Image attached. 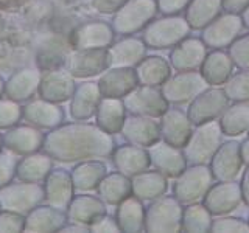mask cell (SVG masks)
Wrapping results in <instances>:
<instances>
[{"label":"cell","mask_w":249,"mask_h":233,"mask_svg":"<svg viewBox=\"0 0 249 233\" xmlns=\"http://www.w3.org/2000/svg\"><path fill=\"white\" fill-rule=\"evenodd\" d=\"M241 19H243V25L246 28H249V6L246 8L243 13H241Z\"/></svg>","instance_id":"11a10c76"},{"label":"cell","mask_w":249,"mask_h":233,"mask_svg":"<svg viewBox=\"0 0 249 233\" xmlns=\"http://www.w3.org/2000/svg\"><path fill=\"white\" fill-rule=\"evenodd\" d=\"M212 213L204 204H192L184 208L182 215V230L193 233L210 232L212 227Z\"/></svg>","instance_id":"ab89813d"},{"label":"cell","mask_w":249,"mask_h":233,"mask_svg":"<svg viewBox=\"0 0 249 233\" xmlns=\"http://www.w3.org/2000/svg\"><path fill=\"white\" fill-rule=\"evenodd\" d=\"M89 227H90V232H122L117 219H112V217L107 215L98 217V219L95 222H92Z\"/></svg>","instance_id":"f907efd6"},{"label":"cell","mask_w":249,"mask_h":233,"mask_svg":"<svg viewBox=\"0 0 249 233\" xmlns=\"http://www.w3.org/2000/svg\"><path fill=\"white\" fill-rule=\"evenodd\" d=\"M213 182V174L206 163L192 165L185 168L176 177L173 183V194L182 204H193L198 199L204 198Z\"/></svg>","instance_id":"8992f818"},{"label":"cell","mask_w":249,"mask_h":233,"mask_svg":"<svg viewBox=\"0 0 249 233\" xmlns=\"http://www.w3.org/2000/svg\"><path fill=\"white\" fill-rule=\"evenodd\" d=\"M128 2L129 0H92V6L95 8L98 13L112 14L119 11L120 8Z\"/></svg>","instance_id":"681fc988"},{"label":"cell","mask_w":249,"mask_h":233,"mask_svg":"<svg viewBox=\"0 0 249 233\" xmlns=\"http://www.w3.org/2000/svg\"><path fill=\"white\" fill-rule=\"evenodd\" d=\"M67 73L75 78H90L111 67L109 49L78 50L67 59Z\"/></svg>","instance_id":"7c38bea8"},{"label":"cell","mask_w":249,"mask_h":233,"mask_svg":"<svg viewBox=\"0 0 249 233\" xmlns=\"http://www.w3.org/2000/svg\"><path fill=\"white\" fill-rule=\"evenodd\" d=\"M243 166V157H241L240 143L235 140L221 143L213 157L210 159V169H212L213 179L216 181H233Z\"/></svg>","instance_id":"5bb4252c"},{"label":"cell","mask_w":249,"mask_h":233,"mask_svg":"<svg viewBox=\"0 0 249 233\" xmlns=\"http://www.w3.org/2000/svg\"><path fill=\"white\" fill-rule=\"evenodd\" d=\"M23 227H25V219H22L19 213H0V232H20Z\"/></svg>","instance_id":"bcb514c9"},{"label":"cell","mask_w":249,"mask_h":233,"mask_svg":"<svg viewBox=\"0 0 249 233\" xmlns=\"http://www.w3.org/2000/svg\"><path fill=\"white\" fill-rule=\"evenodd\" d=\"M103 215H106L103 199L90 196V194H81V196L73 198L67 207V217L70 222L90 225Z\"/></svg>","instance_id":"484cf974"},{"label":"cell","mask_w":249,"mask_h":233,"mask_svg":"<svg viewBox=\"0 0 249 233\" xmlns=\"http://www.w3.org/2000/svg\"><path fill=\"white\" fill-rule=\"evenodd\" d=\"M228 104L229 98L223 89H206L193 101H190L187 115H189L192 124L201 126V124L213 121L218 116H221L223 112L229 107Z\"/></svg>","instance_id":"30bf717a"},{"label":"cell","mask_w":249,"mask_h":233,"mask_svg":"<svg viewBox=\"0 0 249 233\" xmlns=\"http://www.w3.org/2000/svg\"><path fill=\"white\" fill-rule=\"evenodd\" d=\"M182 202L175 196H160L151 202L145 213V230L151 233H175L182 230Z\"/></svg>","instance_id":"7a4b0ae2"},{"label":"cell","mask_w":249,"mask_h":233,"mask_svg":"<svg viewBox=\"0 0 249 233\" xmlns=\"http://www.w3.org/2000/svg\"><path fill=\"white\" fill-rule=\"evenodd\" d=\"M229 54L237 67L241 70H249V34L238 37L229 47Z\"/></svg>","instance_id":"7bdbcfd3"},{"label":"cell","mask_w":249,"mask_h":233,"mask_svg":"<svg viewBox=\"0 0 249 233\" xmlns=\"http://www.w3.org/2000/svg\"><path fill=\"white\" fill-rule=\"evenodd\" d=\"M158 0H129L112 19V28L117 34L129 36L145 30L158 14Z\"/></svg>","instance_id":"277c9868"},{"label":"cell","mask_w":249,"mask_h":233,"mask_svg":"<svg viewBox=\"0 0 249 233\" xmlns=\"http://www.w3.org/2000/svg\"><path fill=\"white\" fill-rule=\"evenodd\" d=\"M115 168L128 177H134L143 173L151 165L150 154L143 146L139 145H122L112 152Z\"/></svg>","instance_id":"44dd1931"},{"label":"cell","mask_w":249,"mask_h":233,"mask_svg":"<svg viewBox=\"0 0 249 233\" xmlns=\"http://www.w3.org/2000/svg\"><path fill=\"white\" fill-rule=\"evenodd\" d=\"M224 93L235 103H248L249 101V70H243L232 75L224 83Z\"/></svg>","instance_id":"b9f144b4"},{"label":"cell","mask_w":249,"mask_h":233,"mask_svg":"<svg viewBox=\"0 0 249 233\" xmlns=\"http://www.w3.org/2000/svg\"><path fill=\"white\" fill-rule=\"evenodd\" d=\"M221 3H223V10H226V13L240 14L249 6V0H221Z\"/></svg>","instance_id":"816d5d0a"},{"label":"cell","mask_w":249,"mask_h":233,"mask_svg":"<svg viewBox=\"0 0 249 233\" xmlns=\"http://www.w3.org/2000/svg\"><path fill=\"white\" fill-rule=\"evenodd\" d=\"M98 194L109 205H119L132 193V181L123 173H111L103 177L98 185Z\"/></svg>","instance_id":"d6a6232c"},{"label":"cell","mask_w":249,"mask_h":233,"mask_svg":"<svg viewBox=\"0 0 249 233\" xmlns=\"http://www.w3.org/2000/svg\"><path fill=\"white\" fill-rule=\"evenodd\" d=\"M248 224H249V221H248Z\"/></svg>","instance_id":"91938a15"},{"label":"cell","mask_w":249,"mask_h":233,"mask_svg":"<svg viewBox=\"0 0 249 233\" xmlns=\"http://www.w3.org/2000/svg\"><path fill=\"white\" fill-rule=\"evenodd\" d=\"M2 90H3V81L0 80V95H2Z\"/></svg>","instance_id":"9f6ffc18"},{"label":"cell","mask_w":249,"mask_h":233,"mask_svg":"<svg viewBox=\"0 0 249 233\" xmlns=\"http://www.w3.org/2000/svg\"><path fill=\"white\" fill-rule=\"evenodd\" d=\"M145 213L146 210L143 208L142 199L137 196H128L117 207L115 219L122 232L136 233L145 230Z\"/></svg>","instance_id":"f1b7e54d"},{"label":"cell","mask_w":249,"mask_h":233,"mask_svg":"<svg viewBox=\"0 0 249 233\" xmlns=\"http://www.w3.org/2000/svg\"><path fill=\"white\" fill-rule=\"evenodd\" d=\"M153 166L167 177H178L187 168V159L181 148L167 142H158L148 150Z\"/></svg>","instance_id":"9a60e30c"},{"label":"cell","mask_w":249,"mask_h":233,"mask_svg":"<svg viewBox=\"0 0 249 233\" xmlns=\"http://www.w3.org/2000/svg\"><path fill=\"white\" fill-rule=\"evenodd\" d=\"M16 162L11 155H0V188H3L14 177Z\"/></svg>","instance_id":"c3c4849f"},{"label":"cell","mask_w":249,"mask_h":233,"mask_svg":"<svg viewBox=\"0 0 249 233\" xmlns=\"http://www.w3.org/2000/svg\"><path fill=\"white\" fill-rule=\"evenodd\" d=\"M45 199L52 207L64 210L73 199V179L64 169L50 171L45 177Z\"/></svg>","instance_id":"7402d4cb"},{"label":"cell","mask_w":249,"mask_h":233,"mask_svg":"<svg viewBox=\"0 0 249 233\" xmlns=\"http://www.w3.org/2000/svg\"><path fill=\"white\" fill-rule=\"evenodd\" d=\"M220 126L224 135L237 137L249 129V104L235 103L229 106L221 115Z\"/></svg>","instance_id":"74e56055"},{"label":"cell","mask_w":249,"mask_h":233,"mask_svg":"<svg viewBox=\"0 0 249 233\" xmlns=\"http://www.w3.org/2000/svg\"><path fill=\"white\" fill-rule=\"evenodd\" d=\"M44 190L36 182L8 185L0 190V207L14 213H30L44 196Z\"/></svg>","instance_id":"8fae6325"},{"label":"cell","mask_w":249,"mask_h":233,"mask_svg":"<svg viewBox=\"0 0 249 233\" xmlns=\"http://www.w3.org/2000/svg\"><path fill=\"white\" fill-rule=\"evenodd\" d=\"M106 176V165L100 160H88L78 165L73 173V185L78 191H92L98 188L100 182Z\"/></svg>","instance_id":"d590c367"},{"label":"cell","mask_w":249,"mask_h":233,"mask_svg":"<svg viewBox=\"0 0 249 233\" xmlns=\"http://www.w3.org/2000/svg\"><path fill=\"white\" fill-rule=\"evenodd\" d=\"M190 33V25L179 16H165V17L153 20L143 30V42L154 50L175 47Z\"/></svg>","instance_id":"3957f363"},{"label":"cell","mask_w":249,"mask_h":233,"mask_svg":"<svg viewBox=\"0 0 249 233\" xmlns=\"http://www.w3.org/2000/svg\"><path fill=\"white\" fill-rule=\"evenodd\" d=\"M126 111L132 115H142L158 118L168 111V101L163 97L162 90L154 85H140L129 92L123 100Z\"/></svg>","instance_id":"ba28073f"},{"label":"cell","mask_w":249,"mask_h":233,"mask_svg":"<svg viewBox=\"0 0 249 233\" xmlns=\"http://www.w3.org/2000/svg\"><path fill=\"white\" fill-rule=\"evenodd\" d=\"M20 107L11 101H0V128H10L22 116Z\"/></svg>","instance_id":"f6af8a7d"},{"label":"cell","mask_w":249,"mask_h":233,"mask_svg":"<svg viewBox=\"0 0 249 233\" xmlns=\"http://www.w3.org/2000/svg\"><path fill=\"white\" fill-rule=\"evenodd\" d=\"M207 56L206 44L202 39L185 37L182 42L175 45L170 53V64L178 72H192L198 70Z\"/></svg>","instance_id":"2e32d148"},{"label":"cell","mask_w":249,"mask_h":233,"mask_svg":"<svg viewBox=\"0 0 249 233\" xmlns=\"http://www.w3.org/2000/svg\"><path fill=\"white\" fill-rule=\"evenodd\" d=\"M75 83L72 80V75L64 72H56L52 70L50 73L44 76V80L39 85L41 97L50 103H62L69 98L73 97L75 93Z\"/></svg>","instance_id":"cb8c5ba5"},{"label":"cell","mask_w":249,"mask_h":233,"mask_svg":"<svg viewBox=\"0 0 249 233\" xmlns=\"http://www.w3.org/2000/svg\"><path fill=\"white\" fill-rule=\"evenodd\" d=\"M223 10L221 0H192L185 8V20L192 30H204Z\"/></svg>","instance_id":"836d02e7"},{"label":"cell","mask_w":249,"mask_h":233,"mask_svg":"<svg viewBox=\"0 0 249 233\" xmlns=\"http://www.w3.org/2000/svg\"><path fill=\"white\" fill-rule=\"evenodd\" d=\"M100 101L101 92L98 83H83L75 89L70 103V115L78 121L89 120L93 114H97Z\"/></svg>","instance_id":"603a6c76"},{"label":"cell","mask_w":249,"mask_h":233,"mask_svg":"<svg viewBox=\"0 0 249 233\" xmlns=\"http://www.w3.org/2000/svg\"><path fill=\"white\" fill-rule=\"evenodd\" d=\"M111 67H134L146 54V44L143 39L126 37L109 47Z\"/></svg>","instance_id":"d4e9b609"},{"label":"cell","mask_w":249,"mask_h":233,"mask_svg":"<svg viewBox=\"0 0 249 233\" xmlns=\"http://www.w3.org/2000/svg\"><path fill=\"white\" fill-rule=\"evenodd\" d=\"M206 85L209 84L201 72L192 70V72H178L175 76H170L162 84L160 90L168 103L181 106L193 101L202 90H206Z\"/></svg>","instance_id":"52a82bcc"},{"label":"cell","mask_w":249,"mask_h":233,"mask_svg":"<svg viewBox=\"0 0 249 233\" xmlns=\"http://www.w3.org/2000/svg\"><path fill=\"white\" fill-rule=\"evenodd\" d=\"M44 151L59 162L105 159L112 155L115 145L111 134L93 124L72 123L50 132L44 140Z\"/></svg>","instance_id":"6da1fadb"},{"label":"cell","mask_w":249,"mask_h":233,"mask_svg":"<svg viewBox=\"0 0 249 233\" xmlns=\"http://www.w3.org/2000/svg\"><path fill=\"white\" fill-rule=\"evenodd\" d=\"M223 143V131L218 121H209L198 126L193 132L190 140L184 146V155L187 163L190 165H199L206 163L213 157L218 148Z\"/></svg>","instance_id":"5b68a950"},{"label":"cell","mask_w":249,"mask_h":233,"mask_svg":"<svg viewBox=\"0 0 249 233\" xmlns=\"http://www.w3.org/2000/svg\"><path fill=\"white\" fill-rule=\"evenodd\" d=\"M126 107L122 98L103 97L97 109V126L101 128L107 134H117L123 128V123L126 120Z\"/></svg>","instance_id":"4316f807"},{"label":"cell","mask_w":249,"mask_h":233,"mask_svg":"<svg viewBox=\"0 0 249 233\" xmlns=\"http://www.w3.org/2000/svg\"><path fill=\"white\" fill-rule=\"evenodd\" d=\"M41 85L37 72H22L13 76L6 84V95L14 101L28 100Z\"/></svg>","instance_id":"f35d334b"},{"label":"cell","mask_w":249,"mask_h":233,"mask_svg":"<svg viewBox=\"0 0 249 233\" xmlns=\"http://www.w3.org/2000/svg\"><path fill=\"white\" fill-rule=\"evenodd\" d=\"M136 75L140 85H162L171 76V64L158 54L146 56L136 66Z\"/></svg>","instance_id":"f546056e"},{"label":"cell","mask_w":249,"mask_h":233,"mask_svg":"<svg viewBox=\"0 0 249 233\" xmlns=\"http://www.w3.org/2000/svg\"><path fill=\"white\" fill-rule=\"evenodd\" d=\"M210 232H218V233H226V232L238 233V232H243V233H248L249 232V224L238 219V217H233V216H223V217H218V219L212 221Z\"/></svg>","instance_id":"ee69618b"},{"label":"cell","mask_w":249,"mask_h":233,"mask_svg":"<svg viewBox=\"0 0 249 233\" xmlns=\"http://www.w3.org/2000/svg\"><path fill=\"white\" fill-rule=\"evenodd\" d=\"M69 217L56 207H36L28 213L23 230L27 232H56L66 225Z\"/></svg>","instance_id":"1f68e13d"},{"label":"cell","mask_w":249,"mask_h":233,"mask_svg":"<svg viewBox=\"0 0 249 233\" xmlns=\"http://www.w3.org/2000/svg\"><path fill=\"white\" fill-rule=\"evenodd\" d=\"M0 146H2V137H0Z\"/></svg>","instance_id":"6f0895ef"},{"label":"cell","mask_w":249,"mask_h":233,"mask_svg":"<svg viewBox=\"0 0 249 233\" xmlns=\"http://www.w3.org/2000/svg\"><path fill=\"white\" fill-rule=\"evenodd\" d=\"M243 200L241 185L233 181H223L210 186L204 196V204L212 215L221 216L233 212Z\"/></svg>","instance_id":"4fadbf2b"},{"label":"cell","mask_w":249,"mask_h":233,"mask_svg":"<svg viewBox=\"0 0 249 233\" xmlns=\"http://www.w3.org/2000/svg\"><path fill=\"white\" fill-rule=\"evenodd\" d=\"M243 19L240 14L226 13L223 16H218L213 22H210L202 30L201 39L206 47H210V49H226L237 41L240 33L243 31Z\"/></svg>","instance_id":"9c48e42d"},{"label":"cell","mask_w":249,"mask_h":233,"mask_svg":"<svg viewBox=\"0 0 249 233\" xmlns=\"http://www.w3.org/2000/svg\"><path fill=\"white\" fill-rule=\"evenodd\" d=\"M248 134H249V129H248Z\"/></svg>","instance_id":"680465c9"},{"label":"cell","mask_w":249,"mask_h":233,"mask_svg":"<svg viewBox=\"0 0 249 233\" xmlns=\"http://www.w3.org/2000/svg\"><path fill=\"white\" fill-rule=\"evenodd\" d=\"M193 134L192 121L189 115L184 114L181 109L173 107L162 115L160 121V135L163 142H167L173 146L184 148Z\"/></svg>","instance_id":"d6986e66"},{"label":"cell","mask_w":249,"mask_h":233,"mask_svg":"<svg viewBox=\"0 0 249 233\" xmlns=\"http://www.w3.org/2000/svg\"><path fill=\"white\" fill-rule=\"evenodd\" d=\"M23 115H25V118H28V121L41 128H56L64 120L62 109L47 100L35 101V103L28 104L23 111Z\"/></svg>","instance_id":"e575fe53"},{"label":"cell","mask_w":249,"mask_h":233,"mask_svg":"<svg viewBox=\"0 0 249 233\" xmlns=\"http://www.w3.org/2000/svg\"><path fill=\"white\" fill-rule=\"evenodd\" d=\"M168 190L167 176L160 171H143L132 177V194L142 200H154Z\"/></svg>","instance_id":"4dcf8cb0"},{"label":"cell","mask_w":249,"mask_h":233,"mask_svg":"<svg viewBox=\"0 0 249 233\" xmlns=\"http://www.w3.org/2000/svg\"><path fill=\"white\" fill-rule=\"evenodd\" d=\"M240 185H241V194H243V202L249 207V166L243 171Z\"/></svg>","instance_id":"f5cc1de1"},{"label":"cell","mask_w":249,"mask_h":233,"mask_svg":"<svg viewBox=\"0 0 249 233\" xmlns=\"http://www.w3.org/2000/svg\"><path fill=\"white\" fill-rule=\"evenodd\" d=\"M233 61L229 53L215 50L209 53L201 66V75L209 85H221L229 80L233 68Z\"/></svg>","instance_id":"83f0119b"},{"label":"cell","mask_w":249,"mask_h":233,"mask_svg":"<svg viewBox=\"0 0 249 233\" xmlns=\"http://www.w3.org/2000/svg\"><path fill=\"white\" fill-rule=\"evenodd\" d=\"M52 171V159L47 155H30L18 165V176L25 182H39Z\"/></svg>","instance_id":"60d3db41"},{"label":"cell","mask_w":249,"mask_h":233,"mask_svg":"<svg viewBox=\"0 0 249 233\" xmlns=\"http://www.w3.org/2000/svg\"><path fill=\"white\" fill-rule=\"evenodd\" d=\"M192 0H158V8L165 16H176L190 5Z\"/></svg>","instance_id":"7dc6e473"},{"label":"cell","mask_w":249,"mask_h":233,"mask_svg":"<svg viewBox=\"0 0 249 233\" xmlns=\"http://www.w3.org/2000/svg\"><path fill=\"white\" fill-rule=\"evenodd\" d=\"M139 84L136 68L131 67H112L100 78L98 87L103 97L124 98Z\"/></svg>","instance_id":"ac0fdd59"},{"label":"cell","mask_w":249,"mask_h":233,"mask_svg":"<svg viewBox=\"0 0 249 233\" xmlns=\"http://www.w3.org/2000/svg\"><path fill=\"white\" fill-rule=\"evenodd\" d=\"M115 31L106 22H89L75 30L72 44L76 50L107 49L114 42Z\"/></svg>","instance_id":"e0dca14e"},{"label":"cell","mask_w":249,"mask_h":233,"mask_svg":"<svg viewBox=\"0 0 249 233\" xmlns=\"http://www.w3.org/2000/svg\"><path fill=\"white\" fill-rule=\"evenodd\" d=\"M44 137L39 131L31 128H18L11 129L5 135V143L11 151L18 154H27L35 152L41 148L44 143Z\"/></svg>","instance_id":"8d00e7d4"},{"label":"cell","mask_w":249,"mask_h":233,"mask_svg":"<svg viewBox=\"0 0 249 233\" xmlns=\"http://www.w3.org/2000/svg\"><path fill=\"white\" fill-rule=\"evenodd\" d=\"M120 132L129 143L143 148H150L151 145L158 143L159 138L162 137L159 124L151 116L142 115H134L124 120Z\"/></svg>","instance_id":"ffe728a7"},{"label":"cell","mask_w":249,"mask_h":233,"mask_svg":"<svg viewBox=\"0 0 249 233\" xmlns=\"http://www.w3.org/2000/svg\"><path fill=\"white\" fill-rule=\"evenodd\" d=\"M240 150H241V157H243V163L249 166V138L243 140L240 143Z\"/></svg>","instance_id":"db71d44e"}]
</instances>
